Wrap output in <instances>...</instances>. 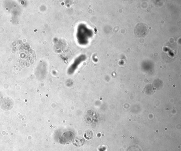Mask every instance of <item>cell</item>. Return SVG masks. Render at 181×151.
Returning <instances> with one entry per match:
<instances>
[{
  "label": "cell",
  "mask_w": 181,
  "mask_h": 151,
  "mask_svg": "<svg viewBox=\"0 0 181 151\" xmlns=\"http://www.w3.org/2000/svg\"><path fill=\"white\" fill-rule=\"evenodd\" d=\"M80 139L79 140H76L75 142H73V143L76 146H81L83 145L84 144V142L82 140H81L80 141Z\"/></svg>",
  "instance_id": "obj_2"
},
{
  "label": "cell",
  "mask_w": 181,
  "mask_h": 151,
  "mask_svg": "<svg viewBox=\"0 0 181 151\" xmlns=\"http://www.w3.org/2000/svg\"><path fill=\"white\" fill-rule=\"evenodd\" d=\"M136 35L139 37H144L148 33V28L144 24H139L135 28Z\"/></svg>",
  "instance_id": "obj_1"
}]
</instances>
